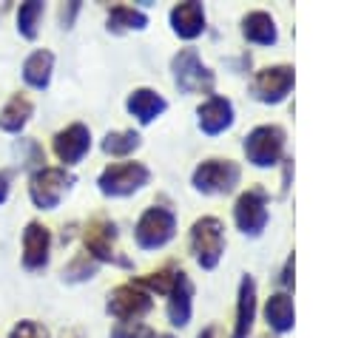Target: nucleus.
Here are the masks:
<instances>
[{"label":"nucleus","instance_id":"3","mask_svg":"<svg viewBox=\"0 0 364 338\" xmlns=\"http://www.w3.org/2000/svg\"><path fill=\"white\" fill-rule=\"evenodd\" d=\"M171 71H173V82L182 94H213V82H216L213 71L202 62L196 48H182L179 54H173Z\"/></svg>","mask_w":364,"mask_h":338},{"label":"nucleus","instance_id":"18","mask_svg":"<svg viewBox=\"0 0 364 338\" xmlns=\"http://www.w3.org/2000/svg\"><path fill=\"white\" fill-rule=\"evenodd\" d=\"M125 108H128L131 116H136V122L148 125V122H154V119L168 108V102H165V97L156 94L154 88H136V91L128 94Z\"/></svg>","mask_w":364,"mask_h":338},{"label":"nucleus","instance_id":"32","mask_svg":"<svg viewBox=\"0 0 364 338\" xmlns=\"http://www.w3.org/2000/svg\"><path fill=\"white\" fill-rule=\"evenodd\" d=\"M290 273H293V258H287V264H284V270H282V284H284V287H290V284H293Z\"/></svg>","mask_w":364,"mask_h":338},{"label":"nucleus","instance_id":"33","mask_svg":"<svg viewBox=\"0 0 364 338\" xmlns=\"http://www.w3.org/2000/svg\"><path fill=\"white\" fill-rule=\"evenodd\" d=\"M63 338H82V332H80V329H65Z\"/></svg>","mask_w":364,"mask_h":338},{"label":"nucleus","instance_id":"35","mask_svg":"<svg viewBox=\"0 0 364 338\" xmlns=\"http://www.w3.org/2000/svg\"><path fill=\"white\" fill-rule=\"evenodd\" d=\"M148 338H173V335H168V332H151Z\"/></svg>","mask_w":364,"mask_h":338},{"label":"nucleus","instance_id":"4","mask_svg":"<svg viewBox=\"0 0 364 338\" xmlns=\"http://www.w3.org/2000/svg\"><path fill=\"white\" fill-rule=\"evenodd\" d=\"M173 233H176V216H173V210H168V207H162V205L148 207V210L139 216L136 227H134L136 244H139L142 250L165 247V244L173 239Z\"/></svg>","mask_w":364,"mask_h":338},{"label":"nucleus","instance_id":"1","mask_svg":"<svg viewBox=\"0 0 364 338\" xmlns=\"http://www.w3.org/2000/svg\"><path fill=\"white\" fill-rule=\"evenodd\" d=\"M71 185H74L71 170L43 165L28 176V196L40 210H54L60 205V199L71 190Z\"/></svg>","mask_w":364,"mask_h":338},{"label":"nucleus","instance_id":"11","mask_svg":"<svg viewBox=\"0 0 364 338\" xmlns=\"http://www.w3.org/2000/svg\"><path fill=\"white\" fill-rule=\"evenodd\" d=\"M233 222L245 236H259L267 224V205L262 187L245 190L233 205Z\"/></svg>","mask_w":364,"mask_h":338},{"label":"nucleus","instance_id":"29","mask_svg":"<svg viewBox=\"0 0 364 338\" xmlns=\"http://www.w3.org/2000/svg\"><path fill=\"white\" fill-rule=\"evenodd\" d=\"M9 338H48V329H46L40 321L26 318V321H20V324H14V327H11Z\"/></svg>","mask_w":364,"mask_h":338},{"label":"nucleus","instance_id":"31","mask_svg":"<svg viewBox=\"0 0 364 338\" xmlns=\"http://www.w3.org/2000/svg\"><path fill=\"white\" fill-rule=\"evenodd\" d=\"M9 185H11V173H9V170H0V205H3L6 196H9Z\"/></svg>","mask_w":364,"mask_h":338},{"label":"nucleus","instance_id":"14","mask_svg":"<svg viewBox=\"0 0 364 338\" xmlns=\"http://www.w3.org/2000/svg\"><path fill=\"white\" fill-rule=\"evenodd\" d=\"M196 122L208 136H216L233 125V102L228 97H208L196 108Z\"/></svg>","mask_w":364,"mask_h":338},{"label":"nucleus","instance_id":"25","mask_svg":"<svg viewBox=\"0 0 364 338\" xmlns=\"http://www.w3.org/2000/svg\"><path fill=\"white\" fill-rule=\"evenodd\" d=\"M40 20H43V3L40 0H28L17 9V31L26 40H34L40 31Z\"/></svg>","mask_w":364,"mask_h":338},{"label":"nucleus","instance_id":"2","mask_svg":"<svg viewBox=\"0 0 364 338\" xmlns=\"http://www.w3.org/2000/svg\"><path fill=\"white\" fill-rule=\"evenodd\" d=\"M191 253L202 270H213L225 253V224L216 216H202L191 227Z\"/></svg>","mask_w":364,"mask_h":338},{"label":"nucleus","instance_id":"8","mask_svg":"<svg viewBox=\"0 0 364 338\" xmlns=\"http://www.w3.org/2000/svg\"><path fill=\"white\" fill-rule=\"evenodd\" d=\"M82 241H85V250L91 258L97 261H114L119 267H131V261L125 256H119L117 250V224L111 219H91L85 224V233H82Z\"/></svg>","mask_w":364,"mask_h":338},{"label":"nucleus","instance_id":"27","mask_svg":"<svg viewBox=\"0 0 364 338\" xmlns=\"http://www.w3.org/2000/svg\"><path fill=\"white\" fill-rule=\"evenodd\" d=\"M173 278H176V270H173V267H162V270H156V273H151V276L139 278L136 284H139V287H148V290H156V293H165V295H168V290H171Z\"/></svg>","mask_w":364,"mask_h":338},{"label":"nucleus","instance_id":"7","mask_svg":"<svg viewBox=\"0 0 364 338\" xmlns=\"http://www.w3.org/2000/svg\"><path fill=\"white\" fill-rule=\"evenodd\" d=\"M148 179H151V170L142 162H117L100 173L97 185L105 196H131L139 187H145Z\"/></svg>","mask_w":364,"mask_h":338},{"label":"nucleus","instance_id":"17","mask_svg":"<svg viewBox=\"0 0 364 338\" xmlns=\"http://www.w3.org/2000/svg\"><path fill=\"white\" fill-rule=\"evenodd\" d=\"M256 318V281L253 276H242L239 281V301H236V324L230 338H247Z\"/></svg>","mask_w":364,"mask_h":338},{"label":"nucleus","instance_id":"13","mask_svg":"<svg viewBox=\"0 0 364 338\" xmlns=\"http://www.w3.org/2000/svg\"><path fill=\"white\" fill-rule=\"evenodd\" d=\"M51 250V233L40 222H28L23 230V267L26 270H43L48 264Z\"/></svg>","mask_w":364,"mask_h":338},{"label":"nucleus","instance_id":"5","mask_svg":"<svg viewBox=\"0 0 364 338\" xmlns=\"http://www.w3.org/2000/svg\"><path fill=\"white\" fill-rule=\"evenodd\" d=\"M284 128L279 125H259L245 136L247 162L256 168H273L284 153Z\"/></svg>","mask_w":364,"mask_h":338},{"label":"nucleus","instance_id":"23","mask_svg":"<svg viewBox=\"0 0 364 338\" xmlns=\"http://www.w3.org/2000/svg\"><path fill=\"white\" fill-rule=\"evenodd\" d=\"M105 26H108V31H114V34H122V31H142V28L148 26V17H145L139 9H134V6H114V9L108 11Z\"/></svg>","mask_w":364,"mask_h":338},{"label":"nucleus","instance_id":"12","mask_svg":"<svg viewBox=\"0 0 364 338\" xmlns=\"http://www.w3.org/2000/svg\"><path fill=\"white\" fill-rule=\"evenodd\" d=\"M88 148H91V131L82 122H71L68 128L54 133V153L63 162V168L77 165L88 153Z\"/></svg>","mask_w":364,"mask_h":338},{"label":"nucleus","instance_id":"15","mask_svg":"<svg viewBox=\"0 0 364 338\" xmlns=\"http://www.w3.org/2000/svg\"><path fill=\"white\" fill-rule=\"evenodd\" d=\"M191 310H193V284H191L188 273L176 270V278L168 290V307H165L168 321L173 327H185L191 321Z\"/></svg>","mask_w":364,"mask_h":338},{"label":"nucleus","instance_id":"30","mask_svg":"<svg viewBox=\"0 0 364 338\" xmlns=\"http://www.w3.org/2000/svg\"><path fill=\"white\" fill-rule=\"evenodd\" d=\"M77 11H80V3H77V0L60 9V23H63V28H71V23H74V17H77Z\"/></svg>","mask_w":364,"mask_h":338},{"label":"nucleus","instance_id":"34","mask_svg":"<svg viewBox=\"0 0 364 338\" xmlns=\"http://www.w3.org/2000/svg\"><path fill=\"white\" fill-rule=\"evenodd\" d=\"M196 338H213V327H205V329H202Z\"/></svg>","mask_w":364,"mask_h":338},{"label":"nucleus","instance_id":"21","mask_svg":"<svg viewBox=\"0 0 364 338\" xmlns=\"http://www.w3.org/2000/svg\"><path fill=\"white\" fill-rule=\"evenodd\" d=\"M264 321L270 329L276 332H290L296 324V312H293V298L287 293H276L267 298L264 304Z\"/></svg>","mask_w":364,"mask_h":338},{"label":"nucleus","instance_id":"22","mask_svg":"<svg viewBox=\"0 0 364 338\" xmlns=\"http://www.w3.org/2000/svg\"><path fill=\"white\" fill-rule=\"evenodd\" d=\"M31 114H34L31 99L23 97V94H14V97L3 105V111H0V131H6V133H20V131L26 128V122L31 119Z\"/></svg>","mask_w":364,"mask_h":338},{"label":"nucleus","instance_id":"26","mask_svg":"<svg viewBox=\"0 0 364 338\" xmlns=\"http://www.w3.org/2000/svg\"><path fill=\"white\" fill-rule=\"evenodd\" d=\"M97 270H100V261L97 258H91L88 253H77L65 267H63V281H88V278H94L97 276Z\"/></svg>","mask_w":364,"mask_h":338},{"label":"nucleus","instance_id":"20","mask_svg":"<svg viewBox=\"0 0 364 338\" xmlns=\"http://www.w3.org/2000/svg\"><path fill=\"white\" fill-rule=\"evenodd\" d=\"M242 34L245 40L256 43V45H273L279 40V31H276V23L267 11H250L242 17Z\"/></svg>","mask_w":364,"mask_h":338},{"label":"nucleus","instance_id":"16","mask_svg":"<svg viewBox=\"0 0 364 338\" xmlns=\"http://www.w3.org/2000/svg\"><path fill=\"white\" fill-rule=\"evenodd\" d=\"M171 28L182 40H196L205 31V9H202V3H196V0L176 3L171 9Z\"/></svg>","mask_w":364,"mask_h":338},{"label":"nucleus","instance_id":"24","mask_svg":"<svg viewBox=\"0 0 364 338\" xmlns=\"http://www.w3.org/2000/svg\"><path fill=\"white\" fill-rule=\"evenodd\" d=\"M139 145H142V136L134 128H128V131H108L105 139H102V151L111 153V156H128Z\"/></svg>","mask_w":364,"mask_h":338},{"label":"nucleus","instance_id":"6","mask_svg":"<svg viewBox=\"0 0 364 338\" xmlns=\"http://www.w3.org/2000/svg\"><path fill=\"white\" fill-rule=\"evenodd\" d=\"M239 165L233 159H205L193 168V187L199 193H230L239 185Z\"/></svg>","mask_w":364,"mask_h":338},{"label":"nucleus","instance_id":"28","mask_svg":"<svg viewBox=\"0 0 364 338\" xmlns=\"http://www.w3.org/2000/svg\"><path fill=\"white\" fill-rule=\"evenodd\" d=\"M151 329L142 321H117V327L111 329V338H148Z\"/></svg>","mask_w":364,"mask_h":338},{"label":"nucleus","instance_id":"9","mask_svg":"<svg viewBox=\"0 0 364 338\" xmlns=\"http://www.w3.org/2000/svg\"><path fill=\"white\" fill-rule=\"evenodd\" d=\"M154 307L151 301V293L145 287H139L136 281H128V284H119L108 293V304L105 310L119 318V321H136L139 315H145L148 310Z\"/></svg>","mask_w":364,"mask_h":338},{"label":"nucleus","instance_id":"10","mask_svg":"<svg viewBox=\"0 0 364 338\" xmlns=\"http://www.w3.org/2000/svg\"><path fill=\"white\" fill-rule=\"evenodd\" d=\"M293 65H267L262 71H256L253 82H250V94L259 99V102H267V105H276L282 102L290 88H293Z\"/></svg>","mask_w":364,"mask_h":338},{"label":"nucleus","instance_id":"19","mask_svg":"<svg viewBox=\"0 0 364 338\" xmlns=\"http://www.w3.org/2000/svg\"><path fill=\"white\" fill-rule=\"evenodd\" d=\"M51 71H54V54L48 48L31 51L26 57V62H23V80H26V85H31L37 91H46L48 88Z\"/></svg>","mask_w":364,"mask_h":338}]
</instances>
